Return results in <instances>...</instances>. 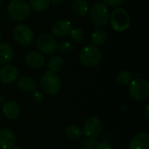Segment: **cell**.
Instances as JSON below:
<instances>
[{
	"mask_svg": "<svg viewBox=\"0 0 149 149\" xmlns=\"http://www.w3.org/2000/svg\"><path fill=\"white\" fill-rule=\"evenodd\" d=\"M101 60L102 53L100 50L93 45H86L79 52V61L84 66L90 68L96 67L100 64Z\"/></svg>",
	"mask_w": 149,
	"mask_h": 149,
	"instance_id": "cell-1",
	"label": "cell"
},
{
	"mask_svg": "<svg viewBox=\"0 0 149 149\" xmlns=\"http://www.w3.org/2000/svg\"><path fill=\"white\" fill-rule=\"evenodd\" d=\"M9 17L14 21H23L31 15V7L25 0H12L7 8Z\"/></svg>",
	"mask_w": 149,
	"mask_h": 149,
	"instance_id": "cell-2",
	"label": "cell"
},
{
	"mask_svg": "<svg viewBox=\"0 0 149 149\" xmlns=\"http://www.w3.org/2000/svg\"><path fill=\"white\" fill-rule=\"evenodd\" d=\"M109 20L112 28L118 32L127 31L131 23L129 13L123 8L114 9L109 17Z\"/></svg>",
	"mask_w": 149,
	"mask_h": 149,
	"instance_id": "cell-3",
	"label": "cell"
},
{
	"mask_svg": "<svg viewBox=\"0 0 149 149\" xmlns=\"http://www.w3.org/2000/svg\"><path fill=\"white\" fill-rule=\"evenodd\" d=\"M40 86L45 93L49 95L57 94L61 88L60 78L52 71L44 72L40 78Z\"/></svg>",
	"mask_w": 149,
	"mask_h": 149,
	"instance_id": "cell-4",
	"label": "cell"
},
{
	"mask_svg": "<svg viewBox=\"0 0 149 149\" xmlns=\"http://www.w3.org/2000/svg\"><path fill=\"white\" fill-rule=\"evenodd\" d=\"M109 10L107 6L101 2H98L93 5L90 10V20L96 27H104L109 21Z\"/></svg>",
	"mask_w": 149,
	"mask_h": 149,
	"instance_id": "cell-5",
	"label": "cell"
},
{
	"mask_svg": "<svg viewBox=\"0 0 149 149\" xmlns=\"http://www.w3.org/2000/svg\"><path fill=\"white\" fill-rule=\"evenodd\" d=\"M130 96L138 101L145 100L149 97V83L142 78H136L130 82Z\"/></svg>",
	"mask_w": 149,
	"mask_h": 149,
	"instance_id": "cell-6",
	"label": "cell"
},
{
	"mask_svg": "<svg viewBox=\"0 0 149 149\" xmlns=\"http://www.w3.org/2000/svg\"><path fill=\"white\" fill-rule=\"evenodd\" d=\"M13 38L15 41L22 46H28L34 41V32L27 24H17L13 29Z\"/></svg>",
	"mask_w": 149,
	"mask_h": 149,
	"instance_id": "cell-7",
	"label": "cell"
},
{
	"mask_svg": "<svg viewBox=\"0 0 149 149\" xmlns=\"http://www.w3.org/2000/svg\"><path fill=\"white\" fill-rule=\"evenodd\" d=\"M36 45L39 52L44 54H52L57 50L58 43L54 37L48 33H42L36 41Z\"/></svg>",
	"mask_w": 149,
	"mask_h": 149,
	"instance_id": "cell-8",
	"label": "cell"
},
{
	"mask_svg": "<svg viewBox=\"0 0 149 149\" xmlns=\"http://www.w3.org/2000/svg\"><path fill=\"white\" fill-rule=\"evenodd\" d=\"M102 129L103 125L100 118L97 116H92L85 121L82 133L87 138H96L101 134Z\"/></svg>",
	"mask_w": 149,
	"mask_h": 149,
	"instance_id": "cell-9",
	"label": "cell"
},
{
	"mask_svg": "<svg viewBox=\"0 0 149 149\" xmlns=\"http://www.w3.org/2000/svg\"><path fill=\"white\" fill-rule=\"evenodd\" d=\"M19 72L14 65L7 64L0 69V81L5 85L14 83L18 78Z\"/></svg>",
	"mask_w": 149,
	"mask_h": 149,
	"instance_id": "cell-10",
	"label": "cell"
},
{
	"mask_svg": "<svg viewBox=\"0 0 149 149\" xmlns=\"http://www.w3.org/2000/svg\"><path fill=\"white\" fill-rule=\"evenodd\" d=\"M72 29V23L66 19H61L56 21L52 26V33L57 38H65L70 35Z\"/></svg>",
	"mask_w": 149,
	"mask_h": 149,
	"instance_id": "cell-11",
	"label": "cell"
},
{
	"mask_svg": "<svg viewBox=\"0 0 149 149\" xmlns=\"http://www.w3.org/2000/svg\"><path fill=\"white\" fill-rule=\"evenodd\" d=\"M24 61L26 65H29L30 67L38 69L44 66L45 58L42 53L36 52V51H31L25 55Z\"/></svg>",
	"mask_w": 149,
	"mask_h": 149,
	"instance_id": "cell-12",
	"label": "cell"
},
{
	"mask_svg": "<svg viewBox=\"0 0 149 149\" xmlns=\"http://www.w3.org/2000/svg\"><path fill=\"white\" fill-rule=\"evenodd\" d=\"M15 143L16 137L10 129H0V148L11 149L13 147H15Z\"/></svg>",
	"mask_w": 149,
	"mask_h": 149,
	"instance_id": "cell-13",
	"label": "cell"
},
{
	"mask_svg": "<svg viewBox=\"0 0 149 149\" xmlns=\"http://www.w3.org/2000/svg\"><path fill=\"white\" fill-rule=\"evenodd\" d=\"M3 113L9 120H15L20 114L19 105L15 100H7L3 106Z\"/></svg>",
	"mask_w": 149,
	"mask_h": 149,
	"instance_id": "cell-14",
	"label": "cell"
},
{
	"mask_svg": "<svg viewBox=\"0 0 149 149\" xmlns=\"http://www.w3.org/2000/svg\"><path fill=\"white\" fill-rule=\"evenodd\" d=\"M129 149H149V134L140 133L133 137L130 141Z\"/></svg>",
	"mask_w": 149,
	"mask_h": 149,
	"instance_id": "cell-15",
	"label": "cell"
},
{
	"mask_svg": "<svg viewBox=\"0 0 149 149\" xmlns=\"http://www.w3.org/2000/svg\"><path fill=\"white\" fill-rule=\"evenodd\" d=\"M17 86L22 92L31 93L37 89V83L32 78L29 76H23L17 79Z\"/></svg>",
	"mask_w": 149,
	"mask_h": 149,
	"instance_id": "cell-16",
	"label": "cell"
},
{
	"mask_svg": "<svg viewBox=\"0 0 149 149\" xmlns=\"http://www.w3.org/2000/svg\"><path fill=\"white\" fill-rule=\"evenodd\" d=\"M14 57V51L12 47L7 43L0 44V64L7 65L12 61Z\"/></svg>",
	"mask_w": 149,
	"mask_h": 149,
	"instance_id": "cell-17",
	"label": "cell"
},
{
	"mask_svg": "<svg viewBox=\"0 0 149 149\" xmlns=\"http://www.w3.org/2000/svg\"><path fill=\"white\" fill-rule=\"evenodd\" d=\"M88 3L86 0H73L72 3V12L79 17H84L88 13Z\"/></svg>",
	"mask_w": 149,
	"mask_h": 149,
	"instance_id": "cell-18",
	"label": "cell"
},
{
	"mask_svg": "<svg viewBox=\"0 0 149 149\" xmlns=\"http://www.w3.org/2000/svg\"><path fill=\"white\" fill-rule=\"evenodd\" d=\"M65 66V59L61 56H52L48 60V68L53 72L61 71Z\"/></svg>",
	"mask_w": 149,
	"mask_h": 149,
	"instance_id": "cell-19",
	"label": "cell"
},
{
	"mask_svg": "<svg viewBox=\"0 0 149 149\" xmlns=\"http://www.w3.org/2000/svg\"><path fill=\"white\" fill-rule=\"evenodd\" d=\"M107 39V32L102 29H97L95 30L91 36V41L93 45L100 46L105 44V42Z\"/></svg>",
	"mask_w": 149,
	"mask_h": 149,
	"instance_id": "cell-20",
	"label": "cell"
},
{
	"mask_svg": "<svg viewBox=\"0 0 149 149\" xmlns=\"http://www.w3.org/2000/svg\"><path fill=\"white\" fill-rule=\"evenodd\" d=\"M51 0H30V7L36 12H43L50 6Z\"/></svg>",
	"mask_w": 149,
	"mask_h": 149,
	"instance_id": "cell-21",
	"label": "cell"
},
{
	"mask_svg": "<svg viewBox=\"0 0 149 149\" xmlns=\"http://www.w3.org/2000/svg\"><path fill=\"white\" fill-rule=\"evenodd\" d=\"M116 80L120 85H128L133 80V74L127 70H123L118 72Z\"/></svg>",
	"mask_w": 149,
	"mask_h": 149,
	"instance_id": "cell-22",
	"label": "cell"
},
{
	"mask_svg": "<svg viewBox=\"0 0 149 149\" xmlns=\"http://www.w3.org/2000/svg\"><path fill=\"white\" fill-rule=\"evenodd\" d=\"M65 134L69 139L77 141L82 136V130L76 125H71L66 128Z\"/></svg>",
	"mask_w": 149,
	"mask_h": 149,
	"instance_id": "cell-23",
	"label": "cell"
},
{
	"mask_svg": "<svg viewBox=\"0 0 149 149\" xmlns=\"http://www.w3.org/2000/svg\"><path fill=\"white\" fill-rule=\"evenodd\" d=\"M57 50H58V52L61 54L67 55L72 52L73 46H72V44L69 41H61L57 45Z\"/></svg>",
	"mask_w": 149,
	"mask_h": 149,
	"instance_id": "cell-24",
	"label": "cell"
},
{
	"mask_svg": "<svg viewBox=\"0 0 149 149\" xmlns=\"http://www.w3.org/2000/svg\"><path fill=\"white\" fill-rule=\"evenodd\" d=\"M70 36H71V38L74 42L79 43V42H81L84 39L85 33H84V31L82 29H80V28H74V29H72V31L70 32Z\"/></svg>",
	"mask_w": 149,
	"mask_h": 149,
	"instance_id": "cell-25",
	"label": "cell"
},
{
	"mask_svg": "<svg viewBox=\"0 0 149 149\" xmlns=\"http://www.w3.org/2000/svg\"><path fill=\"white\" fill-rule=\"evenodd\" d=\"M32 99L37 103H41L45 100V95L41 91H33L32 92Z\"/></svg>",
	"mask_w": 149,
	"mask_h": 149,
	"instance_id": "cell-26",
	"label": "cell"
},
{
	"mask_svg": "<svg viewBox=\"0 0 149 149\" xmlns=\"http://www.w3.org/2000/svg\"><path fill=\"white\" fill-rule=\"evenodd\" d=\"M103 1L107 6H110V7L120 6L125 2V0H103Z\"/></svg>",
	"mask_w": 149,
	"mask_h": 149,
	"instance_id": "cell-27",
	"label": "cell"
},
{
	"mask_svg": "<svg viewBox=\"0 0 149 149\" xmlns=\"http://www.w3.org/2000/svg\"><path fill=\"white\" fill-rule=\"evenodd\" d=\"M96 149H113V147L107 142H100L96 146Z\"/></svg>",
	"mask_w": 149,
	"mask_h": 149,
	"instance_id": "cell-28",
	"label": "cell"
},
{
	"mask_svg": "<svg viewBox=\"0 0 149 149\" xmlns=\"http://www.w3.org/2000/svg\"><path fill=\"white\" fill-rule=\"evenodd\" d=\"M89 139L90 140L86 141V145L88 146L87 148L92 149H93V148H96V146H97V141L96 140H93V138H89Z\"/></svg>",
	"mask_w": 149,
	"mask_h": 149,
	"instance_id": "cell-29",
	"label": "cell"
},
{
	"mask_svg": "<svg viewBox=\"0 0 149 149\" xmlns=\"http://www.w3.org/2000/svg\"><path fill=\"white\" fill-rule=\"evenodd\" d=\"M51 2L54 4V5H57V6H58V5H60V4H62L64 2H65V0H51Z\"/></svg>",
	"mask_w": 149,
	"mask_h": 149,
	"instance_id": "cell-30",
	"label": "cell"
},
{
	"mask_svg": "<svg viewBox=\"0 0 149 149\" xmlns=\"http://www.w3.org/2000/svg\"><path fill=\"white\" fill-rule=\"evenodd\" d=\"M148 109H149V105H148V106H147V107H146V112H145V116H146V120H149Z\"/></svg>",
	"mask_w": 149,
	"mask_h": 149,
	"instance_id": "cell-31",
	"label": "cell"
},
{
	"mask_svg": "<svg viewBox=\"0 0 149 149\" xmlns=\"http://www.w3.org/2000/svg\"><path fill=\"white\" fill-rule=\"evenodd\" d=\"M11 149H23L21 147H13Z\"/></svg>",
	"mask_w": 149,
	"mask_h": 149,
	"instance_id": "cell-32",
	"label": "cell"
},
{
	"mask_svg": "<svg viewBox=\"0 0 149 149\" xmlns=\"http://www.w3.org/2000/svg\"><path fill=\"white\" fill-rule=\"evenodd\" d=\"M2 40H3V37H2V35H1V33H0V44L2 43Z\"/></svg>",
	"mask_w": 149,
	"mask_h": 149,
	"instance_id": "cell-33",
	"label": "cell"
},
{
	"mask_svg": "<svg viewBox=\"0 0 149 149\" xmlns=\"http://www.w3.org/2000/svg\"><path fill=\"white\" fill-rule=\"evenodd\" d=\"M2 3H3V0H0V6L2 5Z\"/></svg>",
	"mask_w": 149,
	"mask_h": 149,
	"instance_id": "cell-34",
	"label": "cell"
},
{
	"mask_svg": "<svg viewBox=\"0 0 149 149\" xmlns=\"http://www.w3.org/2000/svg\"><path fill=\"white\" fill-rule=\"evenodd\" d=\"M82 149H92V148H84Z\"/></svg>",
	"mask_w": 149,
	"mask_h": 149,
	"instance_id": "cell-35",
	"label": "cell"
},
{
	"mask_svg": "<svg viewBox=\"0 0 149 149\" xmlns=\"http://www.w3.org/2000/svg\"><path fill=\"white\" fill-rule=\"evenodd\" d=\"M0 21H1V13H0Z\"/></svg>",
	"mask_w": 149,
	"mask_h": 149,
	"instance_id": "cell-36",
	"label": "cell"
}]
</instances>
